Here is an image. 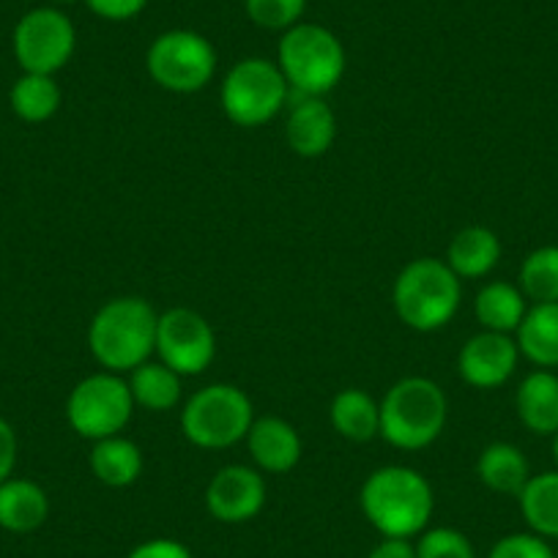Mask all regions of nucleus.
<instances>
[{
	"mask_svg": "<svg viewBox=\"0 0 558 558\" xmlns=\"http://www.w3.org/2000/svg\"><path fill=\"white\" fill-rule=\"evenodd\" d=\"M359 504L380 536L411 539L430 525L436 493L418 471L408 465H384L364 480Z\"/></svg>",
	"mask_w": 558,
	"mask_h": 558,
	"instance_id": "1",
	"label": "nucleus"
},
{
	"mask_svg": "<svg viewBox=\"0 0 558 558\" xmlns=\"http://www.w3.org/2000/svg\"><path fill=\"white\" fill-rule=\"evenodd\" d=\"M157 310L140 296L101 304L88 326V348L107 373H132L157 351Z\"/></svg>",
	"mask_w": 558,
	"mask_h": 558,
	"instance_id": "2",
	"label": "nucleus"
},
{
	"mask_svg": "<svg viewBox=\"0 0 558 558\" xmlns=\"http://www.w3.org/2000/svg\"><path fill=\"white\" fill-rule=\"evenodd\" d=\"M449 402L441 386L422 375L402 378L380 400V438L395 449L416 452L441 438Z\"/></svg>",
	"mask_w": 558,
	"mask_h": 558,
	"instance_id": "3",
	"label": "nucleus"
},
{
	"mask_svg": "<svg viewBox=\"0 0 558 558\" xmlns=\"http://www.w3.org/2000/svg\"><path fill=\"white\" fill-rule=\"evenodd\" d=\"M463 288L460 277L436 257H416L395 279L397 318L413 331H438L458 315Z\"/></svg>",
	"mask_w": 558,
	"mask_h": 558,
	"instance_id": "4",
	"label": "nucleus"
},
{
	"mask_svg": "<svg viewBox=\"0 0 558 558\" xmlns=\"http://www.w3.org/2000/svg\"><path fill=\"white\" fill-rule=\"evenodd\" d=\"M277 66L286 74L291 94L326 96L345 77V47L324 25L299 23L279 39Z\"/></svg>",
	"mask_w": 558,
	"mask_h": 558,
	"instance_id": "5",
	"label": "nucleus"
},
{
	"mask_svg": "<svg viewBox=\"0 0 558 558\" xmlns=\"http://www.w3.org/2000/svg\"><path fill=\"white\" fill-rule=\"evenodd\" d=\"M255 422V408L244 389L211 384L197 389L181 411V433L201 449H230L244 441Z\"/></svg>",
	"mask_w": 558,
	"mask_h": 558,
	"instance_id": "6",
	"label": "nucleus"
},
{
	"mask_svg": "<svg viewBox=\"0 0 558 558\" xmlns=\"http://www.w3.org/2000/svg\"><path fill=\"white\" fill-rule=\"evenodd\" d=\"M291 99L286 74L268 58H244L222 80L219 101L235 126L255 129L274 121Z\"/></svg>",
	"mask_w": 558,
	"mask_h": 558,
	"instance_id": "7",
	"label": "nucleus"
},
{
	"mask_svg": "<svg viewBox=\"0 0 558 558\" xmlns=\"http://www.w3.org/2000/svg\"><path fill=\"white\" fill-rule=\"evenodd\" d=\"M134 400L129 384L118 373H96L80 380L66 400L69 427L80 438L101 441L121 436L132 422Z\"/></svg>",
	"mask_w": 558,
	"mask_h": 558,
	"instance_id": "8",
	"label": "nucleus"
},
{
	"mask_svg": "<svg viewBox=\"0 0 558 558\" xmlns=\"http://www.w3.org/2000/svg\"><path fill=\"white\" fill-rule=\"evenodd\" d=\"M148 74L170 94H197L217 72V50L195 31H165L154 39L146 56Z\"/></svg>",
	"mask_w": 558,
	"mask_h": 558,
	"instance_id": "9",
	"label": "nucleus"
},
{
	"mask_svg": "<svg viewBox=\"0 0 558 558\" xmlns=\"http://www.w3.org/2000/svg\"><path fill=\"white\" fill-rule=\"evenodd\" d=\"M12 47L23 72L56 77V72H61L72 61L77 34H74L72 20L61 9L39 7L23 14L14 28Z\"/></svg>",
	"mask_w": 558,
	"mask_h": 558,
	"instance_id": "10",
	"label": "nucleus"
},
{
	"mask_svg": "<svg viewBox=\"0 0 558 558\" xmlns=\"http://www.w3.org/2000/svg\"><path fill=\"white\" fill-rule=\"evenodd\" d=\"M159 362L173 373L201 375L217 356V335L201 313L190 307H173L157 320Z\"/></svg>",
	"mask_w": 558,
	"mask_h": 558,
	"instance_id": "11",
	"label": "nucleus"
},
{
	"mask_svg": "<svg viewBox=\"0 0 558 558\" xmlns=\"http://www.w3.org/2000/svg\"><path fill=\"white\" fill-rule=\"evenodd\" d=\"M266 507V482L252 465H225L206 487V509L219 523H246Z\"/></svg>",
	"mask_w": 558,
	"mask_h": 558,
	"instance_id": "12",
	"label": "nucleus"
},
{
	"mask_svg": "<svg viewBox=\"0 0 558 558\" xmlns=\"http://www.w3.org/2000/svg\"><path fill=\"white\" fill-rule=\"evenodd\" d=\"M518 342L498 331H480L460 348V378L474 389H498L518 369Z\"/></svg>",
	"mask_w": 558,
	"mask_h": 558,
	"instance_id": "13",
	"label": "nucleus"
},
{
	"mask_svg": "<svg viewBox=\"0 0 558 558\" xmlns=\"http://www.w3.org/2000/svg\"><path fill=\"white\" fill-rule=\"evenodd\" d=\"M288 146L296 157L318 159L335 146L337 118L324 96H296L286 121Z\"/></svg>",
	"mask_w": 558,
	"mask_h": 558,
	"instance_id": "14",
	"label": "nucleus"
},
{
	"mask_svg": "<svg viewBox=\"0 0 558 558\" xmlns=\"http://www.w3.org/2000/svg\"><path fill=\"white\" fill-rule=\"evenodd\" d=\"M244 441L252 463L266 474H288L302 460V436L288 418L257 416Z\"/></svg>",
	"mask_w": 558,
	"mask_h": 558,
	"instance_id": "15",
	"label": "nucleus"
},
{
	"mask_svg": "<svg viewBox=\"0 0 558 558\" xmlns=\"http://www.w3.org/2000/svg\"><path fill=\"white\" fill-rule=\"evenodd\" d=\"M50 518V498L34 480L9 476L0 482V529L12 534H31Z\"/></svg>",
	"mask_w": 558,
	"mask_h": 558,
	"instance_id": "16",
	"label": "nucleus"
},
{
	"mask_svg": "<svg viewBox=\"0 0 558 558\" xmlns=\"http://www.w3.org/2000/svg\"><path fill=\"white\" fill-rule=\"evenodd\" d=\"M518 416L536 436L558 433V375L553 369H534L525 375L514 395Z\"/></svg>",
	"mask_w": 558,
	"mask_h": 558,
	"instance_id": "17",
	"label": "nucleus"
},
{
	"mask_svg": "<svg viewBox=\"0 0 558 558\" xmlns=\"http://www.w3.org/2000/svg\"><path fill=\"white\" fill-rule=\"evenodd\" d=\"M520 356L529 359L539 369L558 367V302L534 304L525 310L518 331H514Z\"/></svg>",
	"mask_w": 558,
	"mask_h": 558,
	"instance_id": "18",
	"label": "nucleus"
},
{
	"mask_svg": "<svg viewBox=\"0 0 558 558\" xmlns=\"http://www.w3.org/2000/svg\"><path fill=\"white\" fill-rule=\"evenodd\" d=\"M501 260V241L490 228L471 225L454 233L447 246V266L460 279H482Z\"/></svg>",
	"mask_w": 558,
	"mask_h": 558,
	"instance_id": "19",
	"label": "nucleus"
},
{
	"mask_svg": "<svg viewBox=\"0 0 558 558\" xmlns=\"http://www.w3.org/2000/svg\"><path fill=\"white\" fill-rule=\"evenodd\" d=\"M337 436L353 444H367L380 436V402L362 389H342L329 408Z\"/></svg>",
	"mask_w": 558,
	"mask_h": 558,
	"instance_id": "20",
	"label": "nucleus"
},
{
	"mask_svg": "<svg viewBox=\"0 0 558 558\" xmlns=\"http://www.w3.org/2000/svg\"><path fill=\"white\" fill-rule=\"evenodd\" d=\"M476 476L482 485L501 496H520L525 482L531 480V469L525 454L514 444L496 441L482 449L476 460Z\"/></svg>",
	"mask_w": 558,
	"mask_h": 558,
	"instance_id": "21",
	"label": "nucleus"
},
{
	"mask_svg": "<svg viewBox=\"0 0 558 558\" xmlns=\"http://www.w3.org/2000/svg\"><path fill=\"white\" fill-rule=\"evenodd\" d=\"M90 471L107 487H129L143 474V452L123 436L101 438L90 449Z\"/></svg>",
	"mask_w": 558,
	"mask_h": 558,
	"instance_id": "22",
	"label": "nucleus"
},
{
	"mask_svg": "<svg viewBox=\"0 0 558 558\" xmlns=\"http://www.w3.org/2000/svg\"><path fill=\"white\" fill-rule=\"evenodd\" d=\"M126 384L134 405L146 408V411H170L181 400V375L173 373L168 364L151 362V359L134 367Z\"/></svg>",
	"mask_w": 558,
	"mask_h": 558,
	"instance_id": "23",
	"label": "nucleus"
},
{
	"mask_svg": "<svg viewBox=\"0 0 558 558\" xmlns=\"http://www.w3.org/2000/svg\"><path fill=\"white\" fill-rule=\"evenodd\" d=\"M525 296L518 286L509 282H487L476 293L474 313L476 320L485 331H498V335H514L525 315Z\"/></svg>",
	"mask_w": 558,
	"mask_h": 558,
	"instance_id": "24",
	"label": "nucleus"
},
{
	"mask_svg": "<svg viewBox=\"0 0 558 558\" xmlns=\"http://www.w3.org/2000/svg\"><path fill=\"white\" fill-rule=\"evenodd\" d=\"M518 501L523 520L534 534L558 539V471L531 476Z\"/></svg>",
	"mask_w": 558,
	"mask_h": 558,
	"instance_id": "25",
	"label": "nucleus"
},
{
	"mask_svg": "<svg viewBox=\"0 0 558 558\" xmlns=\"http://www.w3.org/2000/svg\"><path fill=\"white\" fill-rule=\"evenodd\" d=\"M9 101H12L14 116L23 118L25 123H45L61 107V88L50 74L23 72V77L9 90Z\"/></svg>",
	"mask_w": 558,
	"mask_h": 558,
	"instance_id": "26",
	"label": "nucleus"
},
{
	"mask_svg": "<svg viewBox=\"0 0 558 558\" xmlns=\"http://www.w3.org/2000/svg\"><path fill=\"white\" fill-rule=\"evenodd\" d=\"M520 291L534 304L558 302V246L529 252L520 266Z\"/></svg>",
	"mask_w": 558,
	"mask_h": 558,
	"instance_id": "27",
	"label": "nucleus"
},
{
	"mask_svg": "<svg viewBox=\"0 0 558 558\" xmlns=\"http://www.w3.org/2000/svg\"><path fill=\"white\" fill-rule=\"evenodd\" d=\"M246 17L266 31H291L302 23L307 0H244Z\"/></svg>",
	"mask_w": 558,
	"mask_h": 558,
	"instance_id": "28",
	"label": "nucleus"
},
{
	"mask_svg": "<svg viewBox=\"0 0 558 558\" xmlns=\"http://www.w3.org/2000/svg\"><path fill=\"white\" fill-rule=\"evenodd\" d=\"M413 547H416V558H476L469 536L449 525L425 529Z\"/></svg>",
	"mask_w": 558,
	"mask_h": 558,
	"instance_id": "29",
	"label": "nucleus"
},
{
	"mask_svg": "<svg viewBox=\"0 0 558 558\" xmlns=\"http://www.w3.org/2000/svg\"><path fill=\"white\" fill-rule=\"evenodd\" d=\"M487 558H556V550L547 545L545 536L534 534H507L490 547Z\"/></svg>",
	"mask_w": 558,
	"mask_h": 558,
	"instance_id": "30",
	"label": "nucleus"
},
{
	"mask_svg": "<svg viewBox=\"0 0 558 558\" xmlns=\"http://www.w3.org/2000/svg\"><path fill=\"white\" fill-rule=\"evenodd\" d=\"M85 7L101 20L110 23H123V20L137 17L148 7V0H85Z\"/></svg>",
	"mask_w": 558,
	"mask_h": 558,
	"instance_id": "31",
	"label": "nucleus"
},
{
	"mask_svg": "<svg viewBox=\"0 0 558 558\" xmlns=\"http://www.w3.org/2000/svg\"><path fill=\"white\" fill-rule=\"evenodd\" d=\"M126 558H195L190 547L179 539H148L134 547Z\"/></svg>",
	"mask_w": 558,
	"mask_h": 558,
	"instance_id": "32",
	"label": "nucleus"
},
{
	"mask_svg": "<svg viewBox=\"0 0 558 558\" xmlns=\"http://www.w3.org/2000/svg\"><path fill=\"white\" fill-rule=\"evenodd\" d=\"M17 433L9 425L7 418L0 416V482H7L14 476V465H17Z\"/></svg>",
	"mask_w": 558,
	"mask_h": 558,
	"instance_id": "33",
	"label": "nucleus"
},
{
	"mask_svg": "<svg viewBox=\"0 0 558 558\" xmlns=\"http://www.w3.org/2000/svg\"><path fill=\"white\" fill-rule=\"evenodd\" d=\"M367 558H416V547L411 539H395V536H384L378 545L373 547Z\"/></svg>",
	"mask_w": 558,
	"mask_h": 558,
	"instance_id": "34",
	"label": "nucleus"
},
{
	"mask_svg": "<svg viewBox=\"0 0 558 558\" xmlns=\"http://www.w3.org/2000/svg\"><path fill=\"white\" fill-rule=\"evenodd\" d=\"M553 458H556V463H558V433L553 436Z\"/></svg>",
	"mask_w": 558,
	"mask_h": 558,
	"instance_id": "35",
	"label": "nucleus"
},
{
	"mask_svg": "<svg viewBox=\"0 0 558 558\" xmlns=\"http://www.w3.org/2000/svg\"><path fill=\"white\" fill-rule=\"evenodd\" d=\"M58 3H74V0H58Z\"/></svg>",
	"mask_w": 558,
	"mask_h": 558,
	"instance_id": "36",
	"label": "nucleus"
},
{
	"mask_svg": "<svg viewBox=\"0 0 558 558\" xmlns=\"http://www.w3.org/2000/svg\"><path fill=\"white\" fill-rule=\"evenodd\" d=\"M556 558H558V550H556Z\"/></svg>",
	"mask_w": 558,
	"mask_h": 558,
	"instance_id": "37",
	"label": "nucleus"
}]
</instances>
